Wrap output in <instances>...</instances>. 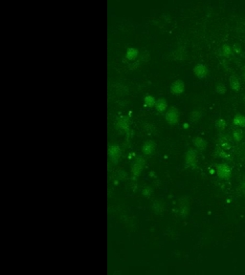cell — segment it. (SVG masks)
Masks as SVG:
<instances>
[{"label": "cell", "mask_w": 245, "mask_h": 275, "mask_svg": "<svg viewBox=\"0 0 245 275\" xmlns=\"http://www.w3.org/2000/svg\"><path fill=\"white\" fill-rule=\"evenodd\" d=\"M222 53L225 56H230L231 54V49L229 45H224L223 48H222Z\"/></svg>", "instance_id": "cell-19"}, {"label": "cell", "mask_w": 245, "mask_h": 275, "mask_svg": "<svg viewBox=\"0 0 245 275\" xmlns=\"http://www.w3.org/2000/svg\"><path fill=\"white\" fill-rule=\"evenodd\" d=\"M143 193L146 195V196H149V195L151 194V189H150L149 187L144 188V189H143Z\"/></svg>", "instance_id": "cell-21"}, {"label": "cell", "mask_w": 245, "mask_h": 275, "mask_svg": "<svg viewBox=\"0 0 245 275\" xmlns=\"http://www.w3.org/2000/svg\"><path fill=\"white\" fill-rule=\"evenodd\" d=\"M184 88H185V83L182 81L181 79H178L172 84L170 91H172V94H181L182 92L184 91Z\"/></svg>", "instance_id": "cell-6"}, {"label": "cell", "mask_w": 245, "mask_h": 275, "mask_svg": "<svg viewBox=\"0 0 245 275\" xmlns=\"http://www.w3.org/2000/svg\"><path fill=\"white\" fill-rule=\"evenodd\" d=\"M233 136L235 138L236 142H240L242 140V131L240 129H235L233 132Z\"/></svg>", "instance_id": "cell-14"}, {"label": "cell", "mask_w": 245, "mask_h": 275, "mask_svg": "<svg viewBox=\"0 0 245 275\" xmlns=\"http://www.w3.org/2000/svg\"><path fill=\"white\" fill-rule=\"evenodd\" d=\"M201 117V113L200 112H197V111H195L192 112V114H190V119L193 121H197V120Z\"/></svg>", "instance_id": "cell-17"}, {"label": "cell", "mask_w": 245, "mask_h": 275, "mask_svg": "<svg viewBox=\"0 0 245 275\" xmlns=\"http://www.w3.org/2000/svg\"><path fill=\"white\" fill-rule=\"evenodd\" d=\"M243 78H244V80H245V74H244V76H243Z\"/></svg>", "instance_id": "cell-22"}, {"label": "cell", "mask_w": 245, "mask_h": 275, "mask_svg": "<svg viewBox=\"0 0 245 275\" xmlns=\"http://www.w3.org/2000/svg\"><path fill=\"white\" fill-rule=\"evenodd\" d=\"M155 102H156L155 99L151 96H147L146 97H145V103H146L147 106H149V107L155 105Z\"/></svg>", "instance_id": "cell-15"}, {"label": "cell", "mask_w": 245, "mask_h": 275, "mask_svg": "<svg viewBox=\"0 0 245 275\" xmlns=\"http://www.w3.org/2000/svg\"><path fill=\"white\" fill-rule=\"evenodd\" d=\"M229 81H230V84H231V87H232L234 90L236 91H238L239 90V87H240V84H239V81L238 79L236 78V76H230L229 78Z\"/></svg>", "instance_id": "cell-13"}, {"label": "cell", "mask_w": 245, "mask_h": 275, "mask_svg": "<svg viewBox=\"0 0 245 275\" xmlns=\"http://www.w3.org/2000/svg\"><path fill=\"white\" fill-rule=\"evenodd\" d=\"M234 123L236 125H238L240 127H245V117L242 115L238 114L234 117Z\"/></svg>", "instance_id": "cell-12"}, {"label": "cell", "mask_w": 245, "mask_h": 275, "mask_svg": "<svg viewBox=\"0 0 245 275\" xmlns=\"http://www.w3.org/2000/svg\"><path fill=\"white\" fill-rule=\"evenodd\" d=\"M155 107L158 112H163L165 109L167 108V101L164 99H159L156 100Z\"/></svg>", "instance_id": "cell-10"}, {"label": "cell", "mask_w": 245, "mask_h": 275, "mask_svg": "<svg viewBox=\"0 0 245 275\" xmlns=\"http://www.w3.org/2000/svg\"><path fill=\"white\" fill-rule=\"evenodd\" d=\"M192 142H193V144H195L197 148L200 149V150H203V149L206 148V146H207V142L203 139V138H200V137H195V139H193Z\"/></svg>", "instance_id": "cell-9"}, {"label": "cell", "mask_w": 245, "mask_h": 275, "mask_svg": "<svg viewBox=\"0 0 245 275\" xmlns=\"http://www.w3.org/2000/svg\"><path fill=\"white\" fill-rule=\"evenodd\" d=\"M244 102H245V97H244Z\"/></svg>", "instance_id": "cell-23"}, {"label": "cell", "mask_w": 245, "mask_h": 275, "mask_svg": "<svg viewBox=\"0 0 245 275\" xmlns=\"http://www.w3.org/2000/svg\"><path fill=\"white\" fill-rule=\"evenodd\" d=\"M215 127L219 129V130H223V129L226 127V122H225L224 119H218L217 121L215 122Z\"/></svg>", "instance_id": "cell-16"}, {"label": "cell", "mask_w": 245, "mask_h": 275, "mask_svg": "<svg viewBox=\"0 0 245 275\" xmlns=\"http://www.w3.org/2000/svg\"><path fill=\"white\" fill-rule=\"evenodd\" d=\"M118 127L119 128H122V129H127L129 128V125H127V122H126L125 120H120L118 122Z\"/></svg>", "instance_id": "cell-20"}, {"label": "cell", "mask_w": 245, "mask_h": 275, "mask_svg": "<svg viewBox=\"0 0 245 275\" xmlns=\"http://www.w3.org/2000/svg\"><path fill=\"white\" fill-rule=\"evenodd\" d=\"M185 158H186V162L188 164L190 165L195 164L196 162H197V152L193 150V149H190V150H189L186 153Z\"/></svg>", "instance_id": "cell-5"}, {"label": "cell", "mask_w": 245, "mask_h": 275, "mask_svg": "<svg viewBox=\"0 0 245 275\" xmlns=\"http://www.w3.org/2000/svg\"><path fill=\"white\" fill-rule=\"evenodd\" d=\"M108 155H109L110 159L113 160V162H117V160L121 156V149L118 145L110 146L109 150H108Z\"/></svg>", "instance_id": "cell-3"}, {"label": "cell", "mask_w": 245, "mask_h": 275, "mask_svg": "<svg viewBox=\"0 0 245 275\" xmlns=\"http://www.w3.org/2000/svg\"><path fill=\"white\" fill-rule=\"evenodd\" d=\"M143 165H144V160L143 158H138L137 162L132 167V173L134 176H140L142 170H143Z\"/></svg>", "instance_id": "cell-7"}, {"label": "cell", "mask_w": 245, "mask_h": 275, "mask_svg": "<svg viewBox=\"0 0 245 275\" xmlns=\"http://www.w3.org/2000/svg\"><path fill=\"white\" fill-rule=\"evenodd\" d=\"M207 72H208V69L204 64L196 65L195 67V69H193V73H195V76H198V77H201V78L206 76Z\"/></svg>", "instance_id": "cell-8"}, {"label": "cell", "mask_w": 245, "mask_h": 275, "mask_svg": "<svg viewBox=\"0 0 245 275\" xmlns=\"http://www.w3.org/2000/svg\"><path fill=\"white\" fill-rule=\"evenodd\" d=\"M166 119L168 120V122L170 124H175V123L178 122L179 119V112L175 107H172L169 110V112H167L166 114Z\"/></svg>", "instance_id": "cell-2"}, {"label": "cell", "mask_w": 245, "mask_h": 275, "mask_svg": "<svg viewBox=\"0 0 245 275\" xmlns=\"http://www.w3.org/2000/svg\"><path fill=\"white\" fill-rule=\"evenodd\" d=\"M155 148H156V143L154 142H152V140H149L144 143L142 151L146 155H151L153 152L155 151Z\"/></svg>", "instance_id": "cell-4"}, {"label": "cell", "mask_w": 245, "mask_h": 275, "mask_svg": "<svg viewBox=\"0 0 245 275\" xmlns=\"http://www.w3.org/2000/svg\"><path fill=\"white\" fill-rule=\"evenodd\" d=\"M138 56V50L135 48H129L127 52V58L129 60H134Z\"/></svg>", "instance_id": "cell-11"}, {"label": "cell", "mask_w": 245, "mask_h": 275, "mask_svg": "<svg viewBox=\"0 0 245 275\" xmlns=\"http://www.w3.org/2000/svg\"><path fill=\"white\" fill-rule=\"evenodd\" d=\"M216 172L220 179H229L231 176V168L226 163H220L216 165Z\"/></svg>", "instance_id": "cell-1"}, {"label": "cell", "mask_w": 245, "mask_h": 275, "mask_svg": "<svg viewBox=\"0 0 245 275\" xmlns=\"http://www.w3.org/2000/svg\"><path fill=\"white\" fill-rule=\"evenodd\" d=\"M226 90H227V88H226V86H225V84H218L217 87H216V89H215V92L218 94H224L225 92H226Z\"/></svg>", "instance_id": "cell-18"}]
</instances>
